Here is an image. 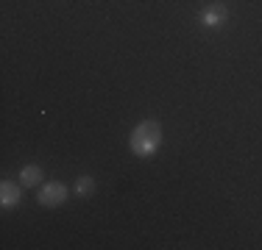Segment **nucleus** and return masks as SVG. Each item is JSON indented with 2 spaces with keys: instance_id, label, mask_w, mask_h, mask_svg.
I'll return each instance as SVG.
<instances>
[{
  "instance_id": "obj_4",
  "label": "nucleus",
  "mask_w": 262,
  "mask_h": 250,
  "mask_svg": "<svg viewBox=\"0 0 262 250\" xmlns=\"http://www.w3.org/2000/svg\"><path fill=\"white\" fill-rule=\"evenodd\" d=\"M23 184H14V181H3L0 184V206L3 209H14V206H20L23 200Z\"/></svg>"
},
{
  "instance_id": "obj_3",
  "label": "nucleus",
  "mask_w": 262,
  "mask_h": 250,
  "mask_svg": "<svg viewBox=\"0 0 262 250\" xmlns=\"http://www.w3.org/2000/svg\"><path fill=\"white\" fill-rule=\"evenodd\" d=\"M198 20H201L204 28H223L229 20V9L221 3V0H215V3L204 6L201 14H198Z\"/></svg>"
},
{
  "instance_id": "obj_1",
  "label": "nucleus",
  "mask_w": 262,
  "mask_h": 250,
  "mask_svg": "<svg viewBox=\"0 0 262 250\" xmlns=\"http://www.w3.org/2000/svg\"><path fill=\"white\" fill-rule=\"evenodd\" d=\"M159 145H162V125L157 120H142V122L134 125V131H131V136H128V147L134 156L151 159L159 150Z\"/></svg>"
},
{
  "instance_id": "obj_2",
  "label": "nucleus",
  "mask_w": 262,
  "mask_h": 250,
  "mask_svg": "<svg viewBox=\"0 0 262 250\" xmlns=\"http://www.w3.org/2000/svg\"><path fill=\"white\" fill-rule=\"evenodd\" d=\"M36 200H39V206H45V209H59L67 200V186L61 184V181H48V184L39 186Z\"/></svg>"
},
{
  "instance_id": "obj_6",
  "label": "nucleus",
  "mask_w": 262,
  "mask_h": 250,
  "mask_svg": "<svg viewBox=\"0 0 262 250\" xmlns=\"http://www.w3.org/2000/svg\"><path fill=\"white\" fill-rule=\"evenodd\" d=\"M73 189H76L78 197H92L95 195V178H92V175H81V178H76V186H73Z\"/></svg>"
},
{
  "instance_id": "obj_5",
  "label": "nucleus",
  "mask_w": 262,
  "mask_h": 250,
  "mask_svg": "<svg viewBox=\"0 0 262 250\" xmlns=\"http://www.w3.org/2000/svg\"><path fill=\"white\" fill-rule=\"evenodd\" d=\"M42 178H45V172H42L39 164H26V167L20 170V184L28 186V189H31V186H39Z\"/></svg>"
}]
</instances>
